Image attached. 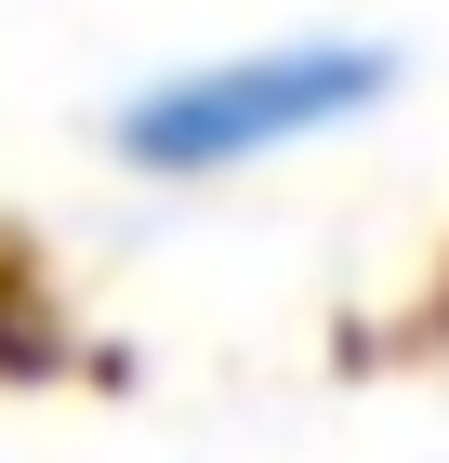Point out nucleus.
I'll return each mask as SVG.
<instances>
[{"mask_svg":"<svg viewBox=\"0 0 449 463\" xmlns=\"http://www.w3.org/2000/svg\"><path fill=\"white\" fill-rule=\"evenodd\" d=\"M410 53L370 27H291V40H225V53H173L106 107V159L133 185H225L265 173L291 146H331L357 119L397 107Z\"/></svg>","mask_w":449,"mask_h":463,"instance_id":"1","label":"nucleus"}]
</instances>
